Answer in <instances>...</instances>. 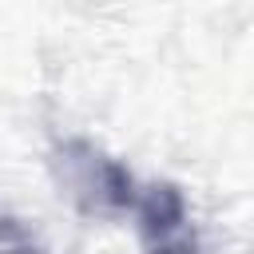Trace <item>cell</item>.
Wrapping results in <instances>:
<instances>
[{"instance_id":"1","label":"cell","mask_w":254,"mask_h":254,"mask_svg":"<svg viewBox=\"0 0 254 254\" xmlns=\"http://www.w3.org/2000/svg\"><path fill=\"white\" fill-rule=\"evenodd\" d=\"M135 210H139V234H143L147 254H198V238L187 218L179 187H171V183L147 187L139 194Z\"/></svg>"}]
</instances>
